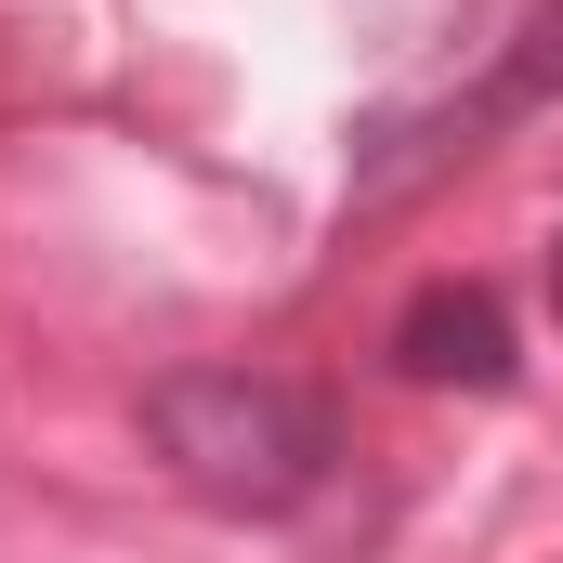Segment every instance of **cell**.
<instances>
[{
    "mask_svg": "<svg viewBox=\"0 0 563 563\" xmlns=\"http://www.w3.org/2000/svg\"><path fill=\"white\" fill-rule=\"evenodd\" d=\"M394 380H420V394H498L511 380V314H498V288L485 276H432L407 288V314H394Z\"/></svg>",
    "mask_w": 563,
    "mask_h": 563,
    "instance_id": "obj_3",
    "label": "cell"
},
{
    "mask_svg": "<svg viewBox=\"0 0 563 563\" xmlns=\"http://www.w3.org/2000/svg\"><path fill=\"white\" fill-rule=\"evenodd\" d=\"M538 106H563V0L525 26V40H511V53H498V79H485L472 106H445V119H420V132H380L394 157H367V170H354V210H394V197H420L432 170H459V157L498 132V119H538Z\"/></svg>",
    "mask_w": 563,
    "mask_h": 563,
    "instance_id": "obj_2",
    "label": "cell"
},
{
    "mask_svg": "<svg viewBox=\"0 0 563 563\" xmlns=\"http://www.w3.org/2000/svg\"><path fill=\"white\" fill-rule=\"evenodd\" d=\"M144 432L170 459L184 498L210 511H301L328 472H341V407L314 380H276V367H170L144 394Z\"/></svg>",
    "mask_w": 563,
    "mask_h": 563,
    "instance_id": "obj_1",
    "label": "cell"
},
{
    "mask_svg": "<svg viewBox=\"0 0 563 563\" xmlns=\"http://www.w3.org/2000/svg\"><path fill=\"white\" fill-rule=\"evenodd\" d=\"M551 328H563V236H551Z\"/></svg>",
    "mask_w": 563,
    "mask_h": 563,
    "instance_id": "obj_4",
    "label": "cell"
}]
</instances>
